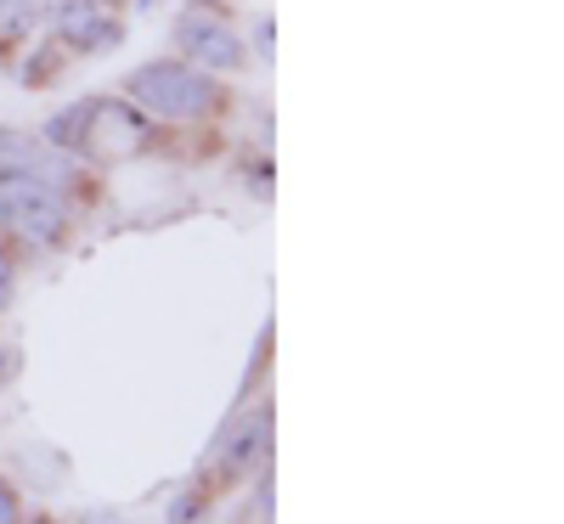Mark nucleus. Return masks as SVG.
<instances>
[{"label": "nucleus", "instance_id": "0eeeda50", "mask_svg": "<svg viewBox=\"0 0 564 524\" xmlns=\"http://www.w3.org/2000/svg\"><path fill=\"white\" fill-rule=\"evenodd\" d=\"M40 18V0H0V40H23Z\"/></svg>", "mask_w": 564, "mask_h": 524}, {"label": "nucleus", "instance_id": "7ed1b4c3", "mask_svg": "<svg viewBox=\"0 0 564 524\" xmlns=\"http://www.w3.org/2000/svg\"><path fill=\"white\" fill-rule=\"evenodd\" d=\"M175 40H181L186 57H198V63H209V68H238V63H243L238 34H231L220 18H209V12H186V18L175 23Z\"/></svg>", "mask_w": 564, "mask_h": 524}, {"label": "nucleus", "instance_id": "1a4fd4ad", "mask_svg": "<svg viewBox=\"0 0 564 524\" xmlns=\"http://www.w3.org/2000/svg\"><path fill=\"white\" fill-rule=\"evenodd\" d=\"M0 524H18V496L0 485Z\"/></svg>", "mask_w": 564, "mask_h": 524}, {"label": "nucleus", "instance_id": "6e6552de", "mask_svg": "<svg viewBox=\"0 0 564 524\" xmlns=\"http://www.w3.org/2000/svg\"><path fill=\"white\" fill-rule=\"evenodd\" d=\"M170 524H209V507H204V496H175V507H170Z\"/></svg>", "mask_w": 564, "mask_h": 524}, {"label": "nucleus", "instance_id": "9d476101", "mask_svg": "<svg viewBox=\"0 0 564 524\" xmlns=\"http://www.w3.org/2000/svg\"><path fill=\"white\" fill-rule=\"evenodd\" d=\"M12 294V276H7V260H0V299Z\"/></svg>", "mask_w": 564, "mask_h": 524}, {"label": "nucleus", "instance_id": "f03ea898", "mask_svg": "<svg viewBox=\"0 0 564 524\" xmlns=\"http://www.w3.org/2000/svg\"><path fill=\"white\" fill-rule=\"evenodd\" d=\"M0 220L7 226H18V231H29V237H57L63 226H68V209L45 193V186H34V181H7L0 186Z\"/></svg>", "mask_w": 564, "mask_h": 524}, {"label": "nucleus", "instance_id": "20e7f679", "mask_svg": "<svg viewBox=\"0 0 564 524\" xmlns=\"http://www.w3.org/2000/svg\"><path fill=\"white\" fill-rule=\"evenodd\" d=\"M57 29H63L68 45H79V52H108V45H119V23L97 7V0H68L57 12Z\"/></svg>", "mask_w": 564, "mask_h": 524}, {"label": "nucleus", "instance_id": "f257e3e1", "mask_svg": "<svg viewBox=\"0 0 564 524\" xmlns=\"http://www.w3.org/2000/svg\"><path fill=\"white\" fill-rule=\"evenodd\" d=\"M130 97L141 108H153L164 119H204L215 108V85L193 68H175V63H153V68H141L130 74Z\"/></svg>", "mask_w": 564, "mask_h": 524}, {"label": "nucleus", "instance_id": "423d86ee", "mask_svg": "<svg viewBox=\"0 0 564 524\" xmlns=\"http://www.w3.org/2000/svg\"><path fill=\"white\" fill-rule=\"evenodd\" d=\"M79 141H90V102H74L45 124V148H79Z\"/></svg>", "mask_w": 564, "mask_h": 524}, {"label": "nucleus", "instance_id": "39448f33", "mask_svg": "<svg viewBox=\"0 0 564 524\" xmlns=\"http://www.w3.org/2000/svg\"><path fill=\"white\" fill-rule=\"evenodd\" d=\"M265 435H271V423H265V417H249V423H238V428H231V440H220V462H226V473L249 468V462L260 457Z\"/></svg>", "mask_w": 564, "mask_h": 524}, {"label": "nucleus", "instance_id": "9b49d317", "mask_svg": "<svg viewBox=\"0 0 564 524\" xmlns=\"http://www.w3.org/2000/svg\"><path fill=\"white\" fill-rule=\"evenodd\" d=\"M90 524H119V518H108V513H97V518H90Z\"/></svg>", "mask_w": 564, "mask_h": 524}]
</instances>
